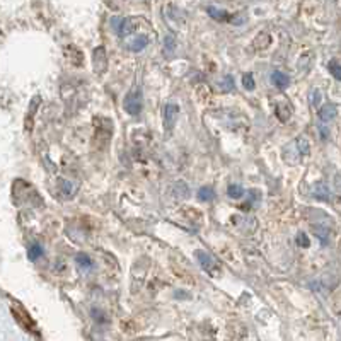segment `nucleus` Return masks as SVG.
<instances>
[{"label":"nucleus","instance_id":"7ed1b4c3","mask_svg":"<svg viewBox=\"0 0 341 341\" xmlns=\"http://www.w3.org/2000/svg\"><path fill=\"white\" fill-rule=\"evenodd\" d=\"M136 22H138V19H133V17H128V19H115V31L118 33V36L125 38V36H130L131 33L136 29Z\"/></svg>","mask_w":341,"mask_h":341},{"label":"nucleus","instance_id":"dca6fc26","mask_svg":"<svg viewBox=\"0 0 341 341\" xmlns=\"http://www.w3.org/2000/svg\"><path fill=\"white\" fill-rule=\"evenodd\" d=\"M295 242H297V246H300V247H309L310 246V241H309V237H307L305 232H299V234H297Z\"/></svg>","mask_w":341,"mask_h":341},{"label":"nucleus","instance_id":"4468645a","mask_svg":"<svg viewBox=\"0 0 341 341\" xmlns=\"http://www.w3.org/2000/svg\"><path fill=\"white\" fill-rule=\"evenodd\" d=\"M41 254H43V247L40 244H33L27 251V256H29V260L31 261H36Z\"/></svg>","mask_w":341,"mask_h":341},{"label":"nucleus","instance_id":"9b49d317","mask_svg":"<svg viewBox=\"0 0 341 341\" xmlns=\"http://www.w3.org/2000/svg\"><path fill=\"white\" fill-rule=\"evenodd\" d=\"M149 45V38L147 36H140V38H135L133 41H130V45H128V48L131 51H142L145 46Z\"/></svg>","mask_w":341,"mask_h":341},{"label":"nucleus","instance_id":"39448f33","mask_svg":"<svg viewBox=\"0 0 341 341\" xmlns=\"http://www.w3.org/2000/svg\"><path fill=\"white\" fill-rule=\"evenodd\" d=\"M271 82L278 87V89H287V87L290 86V77L283 74L281 70H275L271 74Z\"/></svg>","mask_w":341,"mask_h":341},{"label":"nucleus","instance_id":"1a4fd4ad","mask_svg":"<svg viewBox=\"0 0 341 341\" xmlns=\"http://www.w3.org/2000/svg\"><path fill=\"white\" fill-rule=\"evenodd\" d=\"M314 196L318 198V200H321V202H329L331 194H329L328 186H326V184H323V183L316 184V188H314Z\"/></svg>","mask_w":341,"mask_h":341},{"label":"nucleus","instance_id":"412c9836","mask_svg":"<svg viewBox=\"0 0 341 341\" xmlns=\"http://www.w3.org/2000/svg\"><path fill=\"white\" fill-rule=\"evenodd\" d=\"M167 46H169V51L174 50V38L173 36L165 38V48H167Z\"/></svg>","mask_w":341,"mask_h":341},{"label":"nucleus","instance_id":"0eeeda50","mask_svg":"<svg viewBox=\"0 0 341 341\" xmlns=\"http://www.w3.org/2000/svg\"><path fill=\"white\" fill-rule=\"evenodd\" d=\"M75 263H77V266H79L82 271H89V270L94 268V263H92L91 258L87 254H84V252H80V254L75 256Z\"/></svg>","mask_w":341,"mask_h":341},{"label":"nucleus","instance_id":"4be33fe9","mask_svg":"<svg viewBox=\"0 0 341 341\" xmlns=\"http://www.w3.org/2000/svg\"><path fill=\"white\" fill-rule=\"evenodd\" d=\"M319 101H321V92L319 91H314V94H312V104L318 106Z\"/></svg>","mask_w":341,"mask_h":341},{"label":"nucleus","instance_id":"20e7f679","mask_svg":"<svg viewBox=\"0 0 341 341\" xmlns=\"http://www.w3.org/2000/svg\"><path fill=\"white\" fill-rule=\"evenodd\" d=\"M178 116H179V106L176 104V102H169V104H165V109H164L165 128L173 130L174 125H176V121H178Z\"/></svg>","mask_w":341,"mask_h":341},{"label":"nucleus","instance_id":"f3484780","mask_svg":"<svg viewBox=\"0 0 341 341\" xmlns=\"http://www.w3.org/2000/svg\"><path fill=\"white\" fill-rule=\"evenodd\" d=\"M220 89L223 92H229L234 89V79L231 75H225V79H223V82H220Z\"/></svg>","mask_w":341,"mask_h":341},{"label":"nucleus","instance_id":"a211bd4d","mask_svg":"<svg viewBox=\"0 0 341 341\" xmlns=\"http://www.w3.org/2000/svg\"><path fill=\"white\" fill-rule=\"evenodd\" d=\"M297 145H299V150L302 155L309 154V142H307L305 138H297Z\"/></svg>","mask_w":341,"mask_h":341},{"label":"nucleus","instance_id":"6e6552de","mask_svg":"<svg viewBox=\"0 0 341 341\" xmlns=\"http://www.w3.org/2000/svg\"><path fill=\"white\" fill-rule=\"evenodd\" d=\"M336 116V106L334 104H324L319 109V118L321 121H331Z\"/></svg>","mask_w":341,"mask_h":341},{"label":"nucleus","instance_id":"9d476101","mask_svg":"<svg viewBox=\"0 0 341 341\" xmlns=\"http://www.w3.org/2000/svg\"><path fill=\"white\" fill-rule=\"evenodd\" d=\"M198 200H200V202H203V203L213 202V200H215V191H213V188H212V186H203V188H200V191H198Z\"/></svg>","mask_w":341,"mask_h":341},{"label":"nucleus","instance_id":"f8f14e48","mask_svg":"<svg viewBox=\"0 0 341 341\" xmlns=\"http://www.w3.org/2000/svg\"><path fill=\"white\" fill-rule=\"evenodd\" d=\"M244 188L241 186V184H231V186L227 188V194H229V198H232V200H241L242 196H244Z\"/></svg>","mask_w":341,"mask_h":341},{"label":"nucleus","instance_id":"423d86ee","mask_svg":"<svg viewBox=\"0 0 341 341\" xmlns=\"http://www.w3.org/2000/svg\"><path fill=\"white\" fill-rule=\"evenodd\" d=\"M207 12H208V16H210L212 19H215V21H220V22L232 21L227 11H222V9H217V7H213V6L208 7V9H207Z\"/></svg>","mask_w":341,"mask_h":341},{"label":"nucleus","instance_id":"f257e3e1","mask_svg":"<svg viewBox=\"0 0 341 341\" xmlns=\"http://www.w3.org/2000/svg\"><path fill=\"white\" fill-rule=\"evenodd\" d=\"M125 111L131 116H136L142 111V89L136 87L125 97Z\"/></svg>","mask_w":341,"mask_h":341},{"label":"nucleus","instance_id":"ddd939ff","mask_svg":"<svg viewBox=\"0 0 341 341\" xmlns=\"http://www.w3.org/2000/svg\"><path fill=\"white\" fill-rule=\"evenodd\" d=\"M242 86H244V89L246 91H254V87H256V84H254V75L251 74H244L242 75Z\"/></svg>","mask_w":341,"mask_h":341},{"label":"nucleus","instance_id":"6ab92c4d","mask_svg":"<svg viewBox=\"0 0 341 341\" xmlns=\"http://www.w3.org/2000/svg\"><path fill=\"white\" fill-rule=\"evenodd\" d=\"M316 236L321 239V242H323V244H326V242H328V237H329V232L326 231V229L318 227V229H316Z\"/></svg>","mask_w":341,"mask_h":341},{"label":"nucleus","instance_id":"aec40b11","mask_svg":"<svg viewBox=\"0 0 341 341\" xmlns=\"http://www.w3.org/2000/svg\"><path fill=\"white\" fill-rule=\"evenodd\" d=\"M60 186L63 188V193H65L67 196H70V194L74 193V186H72V183L65 181V179H60Z\"/></svg>","mask_w":341,"mask_h":341},{"label":"nucleus","instance_id":"2eb2a0df","mask_svg":"<svg viewBox=\"0 0 341 341\" xmlns=\"http://www.w3.org/2000/svg\"><path fill=\"white\" fill-rule=\"evenodd\" d=\"M328 68H329V72H331V75L334 77L336 80H341V65L338 62H329V65H328Z\"/></svg>","mask_w":341,"mask_h":341},{"label":"nucleus","instance_id":"f03ea898","mask_svg":"<svg viewBox=\"0 0 341 341\" xmlns=\"http://www.w3.org/2000/svg\"><path fill=\"white\" fill-rule=\"evenodd\" d=\"M194 256L198 258L200 266H202L207 273H210V275H217V273L220 271V268H218L217 261L213 260V256H210L208 252H205L202 249H196V251H194Z\"/></svg>","mask_w":341,"mask_h":341}]
</instances>
